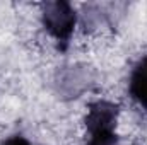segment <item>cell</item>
<instances>
[{"label":"cell","mask_w":147,"mask_h":145,"mask_svg":"<svg viewBox=\"0 0 147 145\" xmlns=\"http://www.w3.org/2000/svg\"><path fill=\"white\" fill-rule=\"evenodd\" d=\"M118 104L98 99L89 104L86 114V132H87V145H116L118 133Z\"/></svg>","instance_id":"1"},{"label":"cell","mask_w":147,"mask_h":145,"mask_svg":"<svg viewBox=\"0 0 147 145\" xmlns=\"http://www.w3.org/2000/svg\"><path fill=\"white\" fill-rule=\"evenodd\" d=\"M41 22L45 31L58 44V48L65 50L75 31L77 14L72 3L65 0L46 2L43 3V9H41Z\"/></svg>","instance_id":"2"},{"label":"cell","mask_w":147,"mask_h":145,"mask_svg":"<svg viewBox=\"0 0 147 145\" xmlns=\"http://www.w3.org/2000/svg\"><path fill=\"white\" fill-rule=\"evenodd\" d=\"M128 94L140 106L147 109V55L140 56L128 77Z\"/></svg>","instance_id":"3"},{"label":"cell","mask_w":147,"mask_h":145,"mask_svg":"<svg viewBox=\"0 0 147 145\" xmlns=\"http://www.w3.org/2000/svg\"><path fill=\"white\" fill-rule=\"evenodd\" d=\"M0 145H33L24 135H10L7 138H3Z\"/></svg>","instance_id":"4"}]
</instances>
